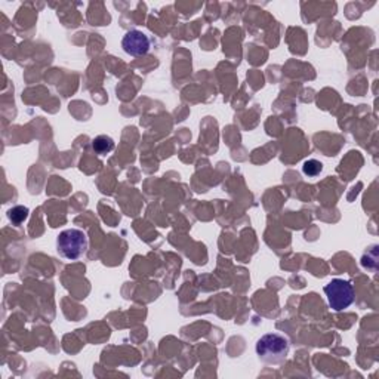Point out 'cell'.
I'll use <instances>...</instances> for the list:
<instances>
[{"label":"cell","instance_id":"4","mask_svg":"<svg viewBox=\"0 0 379 379\" xmlns=\"http://www.w3.org/2000/svg\"><path fill=\"white\" fill-rule=\"evenodd\" d=\"M150 46L151 43L148 36L139 30L127 31L122 40L123 51L127 53V55H132V57L146 55V53L150 51Z\"/></svg>","mask_w":379,"mask_h":379},{"label":"cell","instance_id":"1","mask_svg":"<svg viewBox=\"0 0 379 379\" xmlns=\"http://www.w3.org/2000/svg\"><path fill=\"white\" fill-rule=\"evenodd\" d=\"M289 342L279 333H267L256 342V354L259 359L270 364H277L286 360Z\"/></svg>","mask_w":379,"mask_h":379},{"label":"cell","instance_id":"3","mask_svg":"<svg viewBox=\"0 0 379 379\" xmlns=\"http://www.w3.org/2000/svg\"><path fill=\"white\" fill-rule=\"evenodd\" d=\"M324 294L328 297V302L332 310L342 311L349 308L355 298V292L349 280L333 279L324 286Z\"/></svg>","mask_w":379,"mask_h":379},{"label":"cell","instance_id":"2","mask_svg":"<svg viewBox=\"0 0 379 379\" xmlns=\"http://www.w3.org/2000/svg\"><path fill=\"white\" fill-rule=\"evenodd\" d=\"M88 245V236L85 231L79 229H69L60 233L57 239V251L62 258L74 261V259H79L85 255Z\"/></svg>","mask_w":379,"mask_h":379},{"label":"cell","instance_id":"6","mask_svg":"<svg viewBox=\"0 0 379 379\" xmlns=\"http://www.w3.org/2000/svg\"><path fill=\"white\" fill-rule=\"evenodd\" d=\"M28 212L30 211L26 206H15V208L8 211V218H9V221L12 222V224L19 225V224H23L28 218Z\"/></svg>","mask_w":379,"mask_h":379},{"label":"cell","instance_id":"7","mask_svg":"<svg viewBox=\"0 0 379 379\" xmlns=\"http://www.w3.org/2000/svg\"><path fill=\"white\" fill-rule=\"evenodd\" d=\"M323 170V165L319 160H307L304 166H302V172L306 173L307 177H317L319 173Z\"/></svg>","mask_w":379,"mask_h":379},{"label":"cell","instance_id":"5","mask_svg":"<svg viewBox=\"0 0 379 379\" xmlns=\"http://www.w3.org/2000/svg\"><path fill=\"white\" fill-rule=\"evenodd\" d=\"M92 148L98 156H105L114 150V139L107 135L96 136L92 141Z\"/></svg>","mask_w":379,"mask_h":379}]
</instances>
